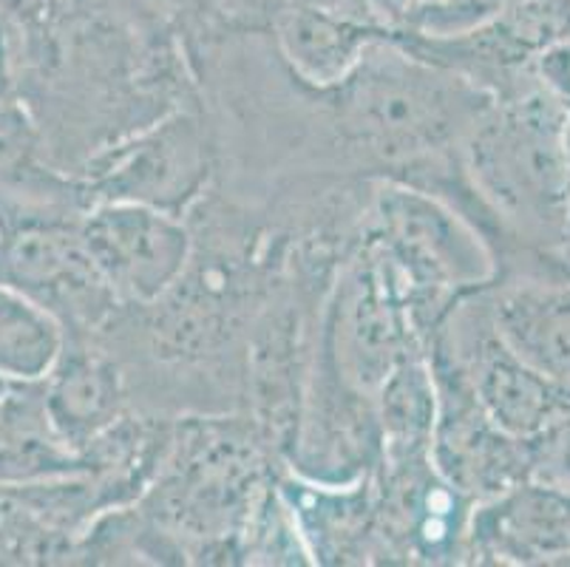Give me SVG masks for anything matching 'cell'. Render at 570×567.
<instances>
[{
  "label": "cell",
  "mask_w": 570,
  "mask_h": 567,
  "mask_svg": "<svg viewBox=\"0 0 570 567\" xmlns=\"http://www.w3.org/2000/svg\"><path fill=\"white\" fill-rule=\"evenodd\" d=\"M364 3L370 9V18L389 26V29H397L420 0H364Z\"/></svg>",
  "instance_id": "obj_15"
},
{
  "label": "cell",
  "mask_w": 570,
  "mask_h": 567,
  "mask_svg": "<svg viewBox=\"0 0 570 567\" xmlns=\"http://www.w3.org/2000/svg\"><path fill=\"white\" fill-rule=\"evenodd\" d=\"M381 454L389 468L426 462L438 423V381L426 352L403 358L372 392Z\"/></svg>",
  "instance_id": "obj_11"
},
{
  "label": "cell",
  "mask_w": 570,
  "mask_h": 567,
  "mask_svg": "<svg viewBox=\"0 0 570 567\" xmlns=\"http://www.w3.org/2000/svg\"><path fill=\"white\" fill-rule=\"evenodd\" d=\"M0 511H3V506H0Z\"/></svg>",
  "instance_id": "obj_19"
},
{
  "label": "cell",
  "mask_w": 570,
  "mask_h": 567,
  "mask_svg": "<svg viewBox=\"0 0 570 567\" xmlns=\"http://www.w3.org/2000/svg\"><path fill=\"white\" fill-rule=\"evenodd\" d=\"M372 242L434 299L480 290L494 275L485 238L434 190L401 179L386 182L372 205Z\"/></svg>",
  "instance_id": "obj_3"
},
{
  "label": "cell",
  "mask_w": 570,
  "mask_h": 567,
  "mask_svg": "<svg viewBox=\"0 0 570 567\" xmlns=\"http://www.w3.org/2000/svg\"><path fill=\"white\" fill-rule=\"evenodd\" d=\"M122 374L117 363L97 350H69L46 378L43 414L69 451L88 449L122 412Z\"/></svg>",
  "instance_id": "obj_9"
},
{
  "label": "cell",
  "mask_w": 570,
  "mask_h": 567,
  "mask_svg": "<svg viewBox=\"0 0 570 567\" xmlns=\"http://www.w3.org/2000/svg\"><path fill=\"white\" fill-rule=\"evenodd\" d=\"M568 154H570V114H568Z\"/></svg>",
  "instance_id": "obj_18"
},
{
  "label": "cell",
  "mask_w": 570,
  "mask_h": 567,
  "mask_svg": "<svg viewBox=\"0 0 570 567\" xmlns=\"http://www.w3.org/2000/svg\"><path fill=\"white\" fill-rule=\"evenodd\" d=\"M69 346L66 324L9 281H0V381L46 383Z\"/></svg>",
  "instance_id": "obj_12"
},
{
  "label": "cell",
  "mask_w": 570,
  "mask_h": 567,
  "mask_svg": "<svg viewBox=\"0 0 570 567\" xmlns=\"http://www.w3.org/2000/svg\"><path fill=\"white\" fill-rule=\"evenodd\" d=\"M489 319L508 350L570 394V284H508L491 299Z\"/></svg>",
  "instance_id": "obj_8"
},
{
  "label": "cell",
  "mask_w": 570,
  "mask_h": 567,
  "mask_svg": "<svg viewBox=\"0 0 570 567\" xmlns=\"http://www.w3.org/2000/svg\"><path fill=\"white\" fill-rule=\"evenodd\" d=\"M7 225H3V218H0V250H3V244H7Z\"/></svg>",
  "instance_id": "obj_17"
},
{
  "label": "cell",
  "mask_w": 570,
  "mask_h": 567,
  "mask_svg": "<svg viewBox=\"0 0 570 567\" xmlns=\"http://www.w3.org/2000/svg\"><path fill=\"white\" fill-rule=\"evenodd\" d=\"M463 174L502 227L528 238L570 231L568 111L542 88L497 100L463 137Z\"/></svg>",
  "instance_id": "obj_1"
},
{
  "label": "cell",
  "mask_w": 570,
  "mask_h": 567,
  "mask_svg": "<svg viewBox=\"0 0 570 567\" xmlns=\"http://www.w3.org/2000/svg\"><path fill=\"white\" fill-rule=\"evenodd\" d=\"M502 0H420L397 29L414 35H458L500 12Z\"/></svg>",
  "instance_id": "obj_13"
},
{
  "label": "cell",
  "mask_w": 570,
  "mask_h": 567,
  "mask_svg": "<svg viewBox=\"0 0 570 567\" xmlns=\"http://www.w3.org/2000/svg\"><path fill=\"white\" fill-rule=\"evenodd\" d=\"M7 86H9V49H7V38H3V29H0V97H3Z\"/></svg>",
  "instance_id": "obj_16"
},
{
  "label": "cell",
  "mask_w": 570,
  "mask_h": 567,
  "mask_svg": "<svg viewBox=\"0 0 570 567\" xmlns=\"http://www.w3.org/2000/svg\"><path fill=\"white\" fill-rule=\"evenodd\" d=\"M210 176V145L199 119L176 111L91 163V202H139L183 216Z\"/></svg>",
  "instance_id": "obj_5"
},
{
  "label": "cell",
  "mask_w": 570,
  "mask_h": 567,
  "mask_svg": "<svg viewBox=\"0 0 570 567\" xmlns=\"http://www.w3.org/2000/svg\"><path fill=\"white\" fill-rule=\"evenodd\" d=\"M338 100V128L386 163L432 159L460 143L491 97L452 71L409 55L392 40L366 51L350 80L330 88Z\"/></svg>",
  "instance_id": "obj_2"
},
{
  "label": "cell",
  "mask_w": 570,
  "mask_h": 567,
  "mask_svg": "<svg viewBox=\"0 0 570 567\" xmlns=\"http://www.w3.org/2000/svg\"><path fill=\"white\" fill-rule=\"evenodd\" d=\"M0 281H9L46 306L49 299H63L75 312H86L82 299L108 293L80 236L55 227H26L7 236L0 250Z\"/></svg>",
  "instance_id": "obj_10"
},
{
  "label": "cell",
  "mask_w": 570,
  "mask_h": 567,
  "mask_svg": "<svg viewBox=\"0 0 570 567\" xmlns=\"http://www.w3.org/2000/svg\"><path fill=\"white\" fill-rule=\"evenodd\" d=\"M440 338L463 369L480 409L505 434L533 443L570 414V394L508 350L489 312L452 319V332Z\"/></svg>",
  "instance_id": "obj_6"
},
{
  "label": "cell",
  "mask_w": 570,
  "mask_h": 567,
  "mask_svg": "<svg viewBox=\"0 0 570 567\" xmlns=\"http://www.w3.org/2000/svg\"><path fill=\"white\" fill-rule=\"evenodd\" d=\"M542 482L570 488V414L537 440V468Z\"/></svg>",
  "instance_id": "obj_14"
},
{
  "label": "cell",
  "mask_w": 570,
  "mask_h": 567,
  "mask_svg": "<svg viewBox=\"0 0 570 567\" xmlns=\"http://www.w3.org/2000/svg\"><path fill=\"white\" fill-rule=\"evenodd\" d=\"M77 236L111 299L126 304L154 306L168 299L194 258L183 216L139 202H91Z\"/></svg>",
  "instance_id": "obj_4"
},
{
  "label": "cell",
  "mask_w": 570,
  "mask_h": 567,
  "mask_svg": "<svg viewBox=\"0 0 570 567\" xmlns=\"http://www.w3.org/2000/svg\"><path fill=\"white\" fill-rule=\"evenodd\" d=\"M389 38V26L321 7H289L276 18L284 66L302 86L330 91L350 80L366 51Z\"/></svg>",
  "instance_id": "obj_7"
}]
</instances>
